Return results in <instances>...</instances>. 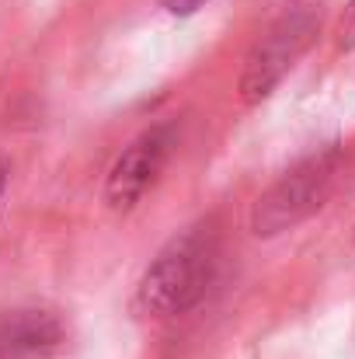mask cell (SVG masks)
Wrapping results in <instances>:
<instances>
[{
	"label": "cell",
	"mask_w": 355,
	"mask_h": 359,
	"mask_svg": "<svg viewBox=\"0 0 355 359\" xmlns=\"http://www.w3.org/2000/svg\"><path fill=\"white\" fill-rule=\"evenodd\" d=\"M216 276V234L209 227H188L167 241L160 255L146 265L136 300L153 318H174L192 311Z\"/></svg>",
	"instance_id": "cell-1"
},
{
	"label": "cell",
	"mask_w": 355,
	"mask_h": 359,
	"mask_svg": "<svg viewBox=\"0 0 355 359\" xmlns=\"http://www.w3.org/2000/svg\"><path fill=\"white\" fill-rule=\"evenodd\" d=\"M338 168H342L338 147H324V150L303 157L300 164H293L254 203V210H251L254 238H279V234L300 227L303 220H310L324 206V199L331 196Z\"/></svg>",
	"instance_id": "cell-2"
},
{
	"label": "cell",
	"mask_w": 355,
	"mask_h": 359,
	"mask_svg": "<svg viewBox=\"0 0 355 359\" xmlns=\"http://www.w3.org/2000/svg\"><path fill=\"white\" fill-rule=\"evenodd\" d=\"M317 32V18L310 11H293L286 18H279L247 53L244 60V70H240V81H237V91L247 105H258L265 102L279 81L286 77V70L296 63V56L307 49V42L314 39Z\"/></svg>",
	"instance_id": "cell-3"
},
{
	"label": "cell",
	"mask_w": 355,
	"mask_h": 359,
	"mask_svg": "<svg viewBox=\"0 0 355 359\" xmlns=\"http://www.w3.org/2000/svg\"><path fill=\"white\" fill-rule=\"evenodd\" d=\"M174 150V126L160 122V126H150L146 133H139L112 164L109 171V182H105V203L116 210V213H125L132 210L146 189L160 178L167 157Z\"/></svg>",
	"instance_id": "cell-4"
},
{
	"label": "cell",
	"mask_w": 355,
	"mask_h": 359,
	"mask_svg": "<svg viewBox=\"0 0 355 359\" xmlns=\"http://www.w3.org/2000/svg\"><path fill=\"white\" fill-rule=\"evenodd\" d=\"M67 342V328L49 311H0V359H42Z\"/></svg>",
	"instance_id": "cell-5"
},
{
	"label": "cell",
	"mask_w": 355,
	"mask_h": 359,
	"mask_svg": "<svg viewBox=\"0 0 355 359\" xmlns=\"http://www.w3.org/2000/svg\"><path fill=\"white\" fill-rule=\"evenodd\" d=\"M335 49H338V53H352L355 49V0H349V7H345L342 18H338V28H335Z\"/></svg>",
	"instance_id": "cell-6"
},
{
	"label": "cell",
	"mask_w": 355,
	"mask_h": 359,
	"mask_svg": "<svg viewBox=\"0 0 355 359\" xmlns=\"http://www.w3.org/2000/svg\"><path fill=\"white\" fill-rule=\"evenodd\" d=\"M202 4H206V0H160V7H164V11H171V14H178V18L195 14Z\"/></svg>",
	"instance_id": "cell-7"
},
{
	"label": "cell",
	"mask_w": 355,
	"mask_h": 359,
	"mask_svg": "<svg viewBox=\"0 0 355 359\" xmlns=\"http://www.w3.org/2000/svg\"><path fill=\"white\" fill-rule=\"evenodd\" d=\"M4 185H7V164H4V157H0V192H4Z\"/></svg>",
	"instance_id": "cell-8"
},
{
	"label": "cell",
	"mask_w": 355,
	"mask_h": 359,
	"mask_svg": "<svg viewBox=\"0 0 355 359\" xmlns=\"http://www.w3.org/2000/svg\"><path fill=\"white\" fill-rule=\"evenodd\" d=\"M352 238H355V234H352Z\"/></svg>",
	"instance_id": "cell-9"
}]
</instances>
